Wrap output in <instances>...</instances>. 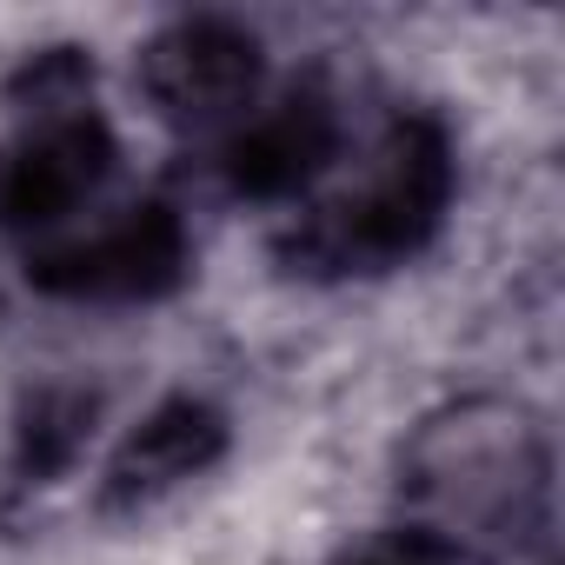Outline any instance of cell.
Listing matches in <instances>:
<instances>
[{
    "mask_svg": "<svg viewBox=\"0 0 565 565\" xmlns=\"http://www.w3.org/2000/svg\"><path fill=\"white\" fill-rule=\"evenodd\" d=\"M452 180H459V167H452L446 127L426 114L393 120L380 153L366 160V173L340 200L313 206V220L300 233V259L320 273H386V266L413 259L439 233V220L452 206Z\"/></svg>",
    "mask_w": 565,
    "mask_h": 565,
    "instance_id": "obj_1",
    "label": "cell"
},
{
    "mask_svg": "<svg viewBox=\"0 0 565 565\" xmlns=\"http://www.w3.org/2000/svg\"><path fill=\"white\" fill-rule=\"evenodd\" d=\"M186 259L193 246L180 213L147 200L87 233H61L47 253H34L28 279L61 300H160L186 279Z\"/></svg>",
    "mask_w": 565,
    "mask_h": 565,
    "instance_id": "obj_2",
    "label": "cell"
},
{
    "mask_svg": "<svg viewBox=\"0 0 565 565\" xmlns=\"http://www.w3.org/2000/svg\"><path fill=\"white\" fill-rule=\"evenodd\" d=\"M114 160L120 147L94 107L81 100L47 107L0 147V226H21V233L67 226L81 206L100 200V186L114 180Z\"/></svg>",
    "mask_w": 565,
    "mask_h": 565,
    "instance_id": "obj_3",
    "label": "cell"
},
{
    "mask_svg": "<svg viewBox=\"0 0 565 565\" xmlns=\"http://www.w3.org/2000/svg\"><path fill=\"white\" fill-rule=\"evenodd\" d=\"M140 81L153 107L180 127L239 120L259 100V41L233 21H173L140 54Z\"/></svg>",
    "mask_w": 565,
    "mask_h": 565,
    "instance_id": "obj_4",
    "label": "cell"
},
{
    "mask_svg": "<svg viewBox=\"0 0 565 565\" xmlns=\"http://www.w3.org/2000/svg\"><path fill=\"white\" fill-rule=\"evenodd\" d=\"M340 153V114L320 87L253 100L226 134V180L246 200H287L313 186Z\"/></svg>",
    "mask_w": 565,
    "mask_h": 565,
    "instance_id": "obj_5",
    "label": "cell"
},
{
    "mask_svg": "<svg viewBox=\"0 0 565 565\" xmlns=\"http://www.w3.org/2000/svg\"><path fill=\"white\" fill-rule=\"evenodd\" d=\"M220 446H226V419H220L206 399H167V406H153V413L127 433V446L114 452L107 492H114V499H153V492H167V486L206 472V466L220 459Z\"/></svg>",
    "mask_w": 565,
    "mask_h": 565,
    "instance_id": "obj_6",
    "label": "cell"
},
{
    "mask_svg": "<svg viewBox=\"0 0 565 565\" xmlns=\"http://www.w3.org/2000/svg\"><path fill=\"white\" fill-rule=\"evenodd\" d=\"M340 565H452V545H446L439 532L413 525V532H380V539L353 545Z\"/></svg>",
    "mask_w": 565,
    "mask_h": 565,
    "instance_id": "obj_7",
    "label": "cell"
}]
</instances>
